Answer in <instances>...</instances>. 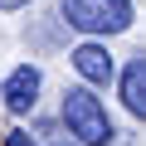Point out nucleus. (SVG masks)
<instances>
[{
    "label": "nucleus",
    "mask_w": 146,
    "mask_h": 146,
    "mask_svg": "<svg viewBox=\"0 0 146 146\" xmlns=\"http://www.w3.org/2000/svg\"><path fill=\"white\" fill-rule=\"evenodd\" d=\"M63 127H68V136H78L83 146H107V141H112L107 107H102L88 88H68V93H63Z\"/></svg>",
    "instance_id": "obj_1"
},
{
    "label": "nucleus",
    "mask_w": 146,
    "mask_h": 146,
    "mask_svg": "<svg viewBox=\"0 0 146 146\" xmlns=\"http://www.w3.org/2000/svg\"><path fill=\"white\" fill-rule=\"evenodd\" d=\"M63 15L83 34H122L131 25V0H63Z\"/></svg>",
    "instance_id": "obj_2"
},
{
    "label": "nucleus",
    "mask_w": 146,
    "mask_h": 146,
    "mask_svg": "<svg viewBox=\"0 0 146 146\" xmlns=\"http://www.w3.org/2000/svg\"><path fill=\"white\" fill-rule=\"evenodd\" d=\"M39 88H44V73H39L34 63H20L10 78H5V107H10V112H29V107L39 102Z\"/></svg>",
    "instance_id": "obj_3"
},
{
    "label": "nucleus",
    "mask_w": 146,
    "mask_h": 146,
    "mask_svg": "<svg viewBox=\"0 0 146 146\" xmlns=\"http://www.w3.org/2000/svg\"><path fill=\"white\" fill-rule=\"evenodd\" d=\"M73 68H78L83 83H107L112 78V54L102 44H78L73 49Z\"/></svg>",
    "instance_id": "obj_4"
},
{
    "label": "nucleus",
    "mask_w": 146,
    "mask_h": 146,
    "mask_svg": "<svg viewBox=\"0 0 146 146\" xmlns=\"http://www.w3.org/2000/svg\"><path fill=\"white\" fill-rule=\"evenodd\" d=\"M122 102L131 117H146V58H131L122 73Z\"/></svg>",
    "instance_id": "obj_5"
},
{
    "label": "nucleus",
    "mask_w": 146,
    "mask_h": 146,
    "mask_svg": "<svg viewBox=\"0 0 146 146\" xmlns=\"http://www.w3.org/2000/svg\"><path fill=\"white\" fill-rule=\"evenodd\" d=\"M39 136H44V146H78V141H73V136H68L63 127H44Z\"/></svg>",
    "instance_id": "obj_6"
},
{
    "label": "nucleus",
    "mask_w": 146,
    "mask_h": 146,
    "mask_svg": "<svg viewBox=\"0 0 146 146\" xmlns=\"http://www.w3.org/2000/svg\"><path fill=\"white\" fill-rule=\"evenodd\" d=\"M5 146H39L29 131H5Z\"/></svg>",
    "instance_id": "obj_7"
},
{
    "label": "nucleus",
    "mask_w": 146,
    "mask_h": 146,
    "mask_svg": "<svg viewBox=\"0 0 146 146\" xmlns=\"http://www.w3.org/2000/svg\"><path fill=\"white\" fill-rule=\"evenodd\" d=\"M20 5H29V0H0V10H20Z\"/></svg>",
    "instance_id": "obj_8"
}]
</instances>
